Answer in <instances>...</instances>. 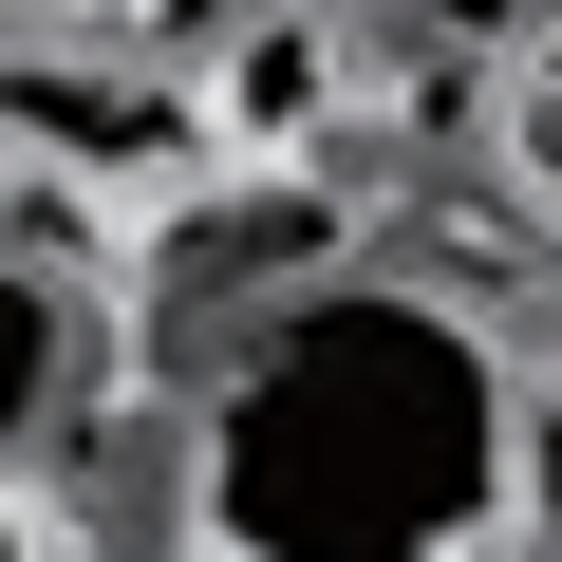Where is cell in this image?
Wrapping results in <instances>:
<instances>
[{
  "label": "cell",
  "instance_id": "obj_1",
  "mask_svg": "<svg viewBox=\"0 0 562 562\" xmlns=\"http://www.w3.org/2000/svg\"><path fill=\"white\" fill-rule=\"evenodd\" d=\"M525 357L413 262H301L206 338L169 413L188 562H506Z\"/></svg>",
  "mask_w": 562,
  "mask_h": 562
},
{
  "label": "cell",
  "instance_id": "obj_2",
  "mask_svg": "<svg viewBox=\"0 0 562 562\" xmlns=\"http://www.w3.org/2000/svg\"><path fill=\"white\" fill-rule=\"evenodd\" d=\"M57 413H76V281L0 225V487L57 450Z\"/></svg>",
  "mask_w": 562,
  "mask_h": 562
},
{
  "label": "cell",
  "instance_id": "obj_3",
  "mask_svg": "<svg viewBox=\"0 0 562 562\" xmlns=\"http://www.w3.org/2000/svg\"><path fill=\"white\" fill-rule=\"evenodd\" d=\"M506 562H562V375L506 394Z\"/></svg>",
  "mask_w": 562,
  "mask_h": 562
},
{
  "label": "cell",
  "instance_id": "obj_4",
  "mask_svg": "<svg viewBox=\"0 0 562 562\" xmlns=\"http://www.w3.org/2000/svg\"><path fill=\"white\" fill-rule=\"evenodd\" d=\"M506 150L562 188V0H543V20H525V57H506Z\"/></svg>",
  "mask_w": 562,
  "mask_h": 562
},
{
  "label": "cell",
  "instance_id": "obj_5",
  "mask_svg": "<svg viewBox=\"0 0 562 562\" xmlns=\"http://www.w3.org/2000/svg\"><path fill=\"white\" fill-rule=\"evenodd\" d=\"M150 0H0V38H132Z\"/></svg>",
  "mask_w": 562,
  "mask_h": 562
},
{
  "label": "cell",
  "instance_id": "obj_6",
  "mask_svg": "<svg viewBox=\"0 0 562 562\" xmlns=\"http://www.w3.org/2000/svg\"><path fill=\"white\" fill-rule=\"evenodd\" d=\"M0 562H38V525H20V487H0Z\"/></svg>",
  "mask_w": 562,
  "mask_h": 562
}]
</instances>
